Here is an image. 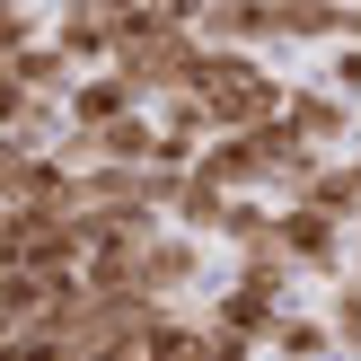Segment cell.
Segmentation results:
<instances>
[{
    "instance_id": "obj_7",
    "label": "cell",
    "mask_w": 361,
    "mask_h": 361,
    "mask_svg": "<svg viewBox=\"0 0 361 361\" xmlns=\"http://www.w3.org/2000/svg\"><path fill=\"white\" fill-rule=\"evenodd\" d=\"M326 344H335V335L317 326V317H282V326H274V353H282V361H317Z\"/></svg>"
},
{
    "instance_id": "obj_4",
    "label": "cell",
    "mask_w": 361,
    "mask_h": 361,
    "mask_svg": "<svg viewBox=\"0 0 361 361\" xmlns=\"http://www.w3.org/2000/svg\"><path fill=\"white\" fill-rule=\"evenodd\" d=\"M282 123H291L309 150H326V141H344V97H326V88H291Z\"/></svg>"
},
{
    "instance_id": "obj_10",
    "label": "cell",
    "mask_w": 361,
    "mask_h": 361,
    "mask_svg": "<svg viewBox=\"0 0 361 361\" xmlns=\"http://www.w3.org/2000/svg\"><path fill=\"white\" fill-rule=\"evenodd\" d=\"M353 176H361V150H353Z\"/></svg>"
},
{
    "instance_id": "obj_6",
    "label": "cell",
    "mask_w": 361,
    "mask_h": 361,
    "mask_svg": "<svg viewBox=\"0 0 361 361\" xmlns=\"http://www.w3.org/2000/svg\"><path fill=\"white\" fill-rule=\"evenodd\" d=\"M176 282H194V238H150L141 247V291H176Z\"/></svg>"
},
{
    "instance_id": "obj_8",
    "label": "cell",
    "mask_w": 361,
    "mask_h": 361,
    "mask_svg": "<svg viewBox=\"0 0 361 361\" xmlns=\"http://www.w3.org/2000/svg\"><path fill=\"white\" fill-rule=\"evenodd\" d=\"M335 335L361 353V282H344V300H335Z\"/></svg>"
},
{
    "instance_id": "obj_2",
    "label": "cell",
    "mask_w": 361,
    "mask_h": 361,
    "mask_svg": "<svg viewBox=\"0 0 361 361\" xmlns=\"http://www.w3.org/2000/svg\"><path fill=\"white\" fill-rule=\"evenodd\" d=\"M133 115H141V97H133V80H123L115 62L71 88V123H80V133H115V123H133Z\"/></svg>"
},
{
    "instance_id": "obj_1",
    "label": "cell",
    "mask_w": 361,
    "mask_h": 361,
    "mask_svg": "<svg viewBox=\"0 0 361 361\" xmlns=\"http://www.w3.org/2000/svg\"><path fill=\"white\" fill-rule=\"evenodd\" d=\"M203 115L221 123V133H264V123L291 106V88L274 80L264 62H247V53H212V71H203Z\"/></svg>"
},
{
    "instance_id": "obj_3",
    "label": "cell",
    "mask_w": 361,
    "mask_h": 361,
    "mask_svg": "<svg viewBox=\"0 0 361 361\" xmlns=\"http://www.w3.org/2000/svg\"><path fill=\"white\" fill-rule=\"evenodd\" d=\"M274 256H282V264H335V256H344V229L317 221V212H300V203H282V221H274Z\"/></svg>"
},
{
    "instance_id": "obj_5",
    "label": "cell",
    "mask_w": 361,
    "mask_h": 361,
    "mask_svg": "<svg viewBox=\"0 0 361 361\" xmlns=\"http://www.w3.org/2000/svg\"><path fill=\"white\" fill-rule=\"evenodd\" d=\"M300 212H317V221L353 229V221H361V176H353V159H344V168H326V176H317V185L300 194Z\"/></svg>"
},
{
    "instance_id": "obj_9",
    "label": "cell",
    "mask_w": 361,
    "mask_h": 361,
    "mask_svg": "<svg viewBox=\"0 0 361 361\" xmlns=\"http://www.w3.org/2000/svg\"><path fill=\"white\" fill-rule=\"evenodd\" d=\"M335 97H361V53H344V62H335Z\"/></svg>"
}]
</instances>
